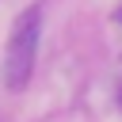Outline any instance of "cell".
<instances>
[{
  "mask_svg": "<svg viewBox=\"0 0 122 122\" xmlns=\"http://www.w3.org/2000/svg\"><path fill=\"white\" fill-rule=\"evenodd\" d=\"M38 27H42V8L30 4L15 15V23L8 30V46H4V61H0V80L8 92H19L30 80L34 53H38Z\"/></svg>",
  "mask_w": 122,
  "mask_h": 122,
  "instance_id": "obj_1",
  "label": "cell"
}]
</instances>
